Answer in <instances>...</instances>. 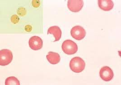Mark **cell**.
I'll return each mask as SVG.
<instances>
[{
  "mask_svg": "<svg viewBox=\"0 0 121 85\" xmlns=\"http://www.w3.org/2000/svg\"><path fill=\"white\" fill-rule=\"evenodd\" d=\"M85 67V61L79 57L73 58L70 62V67L71 71L74 72H81L84 70Z\"/></svg>",
  "mask_w": 121,
  "mask_h": 85,
  "instance_id": "6da1fadb",
  "label": "cell"
},
{
  "mask_svg": "<svg viewBox=\"0 0 121 85\" xmlns=\"http://www.w3.org/2000/svg\"><path fill=\"white\" fill-rule=\"evenodd\" d=\"M62 51L68 55H72L76 54L78 50V46L76 43L71 40H66L62 45Z\"/></svg>",
  "mask_w": 121,
  "mask_h": 85,
  "instance_id": "7a4b0ae2",
  "label": "cell"
},
{
  "mask_svg": "<svg viewBox=\"0 0 121 85\" xmlns=\"http://www.w3.org/2000/svg\"><path fill=\"white\" fill-rule=\"evenodd\" d=\"M13 54L11 51L8 49H2L0 51V65L6 66L12 62Z\"/></svg>",
  "mask_w": 121,
  "mask_h": 85,
  "instance_id": "3957f363",
  "label": "cell"
},
{
  "mask_svg": "<svg viewBox=\"0 0 121 85\" xmlns=\"http://www.w3.org/2000/svg\"><path fill=\"white\" fill-rule=\"evenodd\" d=\"M71 36L77 40L83 39L86 35L85 30L81 26L77 25L73 27L71 31Z\"/></svg>",
  "mask_w": 121,
  "mask_h": 85,
  "instance_id": "277c9868",
  "label": "cell"
},
{
  "mask_svg": "<svg viewBox=\"0 0 121 85\" xmlns=\"http://www.w3.org/2000/svg\"><path fill=\"white\" fill-rule=\"evenodd\" d=\"M99 75L103 81H109L113 78L114 74L111 68L108 66H105L101 68L99 71Z\"/></svg>",
  "mask_w": 121,
  "mask_h": 85,
  "instance_id": "5b68a950",
  "label": "cell"
},
{
  "mask_svg": "<svg viewBox=\"0 0 121 85\" xmlns=\"http://www.w3.org/2000/svg\"><path fill=\"white\" fill-rule=\"evenodd\" d=\"M84 2L82 0H69L68 1L67 7L69 10L73 12H78L82 9Z\"/></svg>",
  "mask_w": 121,
  "mask_h": 85,
  "instance_id": "8992f818",
  "label": "cell"
},
{
  "mask_svg": "<svg viewBox=\"0 0 121 85\" xmlns=\"http://www.w3.org/2000/svg\"><path fill=\"white\" fill-rule=\"evenodd\" d=\"M29 45L32 50H39L43 47V42L39 36H34L30 38L29 41Z\"/></svg>",
  "mask_w": 121,
  "mask_h": 85,
  "instance_id": "52a82bcc",
  "label": "cell"
},
{
  "mask_svg": "<svg viewBox=\"0 0 121 85\" xmlns=\"http://www.w3.org/2000/svg\"><path fill=\"white\" fill-rule=\"evenodd\" d=\"M98 3L101 10L105 11L111 10L114 6V3L111 0H99Z\"/></svg>",
  "mask_w": 121,
  "mask_h": 85,
  "instance_id": "ba28073f",
  "label": "cell"
},
{
  "mask_svg": "<svg viewBox=\"0 0 121 85\" xmlns=\"http://www.w3.org/2000/svg\"><path fill=\"white\" fill-rule=\"evenodd\" d=\"M48 34L53 35L55 39V40L54 42H56L60 40L61 36V31L59 27L57 26H53L51 27L48 29Z\"/></svg>",
  "mask_w": 121,
  "mask_h": 85,
  "instance_id": "9c48e42d",
  "label": "cell"
},
{
  "mask_svg": "<svg viewBox=\"0 0 121 85\" xmlns=\"http://www.w3.org/2000/svg\"><path fill=\"white\" fill-rule=\"evenodd\" d=\"M46 58L49 63L52 64H56L58 63L60 60V56L57 53L50 52H48Z\"/></svg>",
  "mask_w": 121,
  "mask_h": 85,
  "instance_id": "30bf717a",
  "label": "cell"
},
{
  "mask_svg": "<svg viewBox=\"0 0 121 85\" xmlns=\"http://www.w3.org/2000/svg\"><path fill=\"white\" fill-rule=\"evenodd\" d=\"M5 85H20V81L15 76L8 77L5 81Z\"/></svg>",
  "mask_w": 121,
  "mask_h": 85,
  "instance_id": "8fae6325",
  "label": "cell"
},
{
  "mask_svg": "<svg viewBox=\"0 0 121 85\" xmlns=\"http://www.w3.org/2000/svg\"><path fill=\"white\" fill-rule=\"evenodd\" d=\"M19 17L16 15H14L11 17V21L12 23L14 24L18 23L19 21Z\"/></svg>",
  "mask_w": 121,
  "mask_h": 85,
  "instance_id": "7c38bea8",
  "label": "cell"
},
{
  "mask_svg": "<svg viewBox=\"0 0 121 85\" xmlns=\"http://www.w3.org/2000/svg\"><path fill=\"white\" fill-rule=\"evenodd\" d=\"M17 13L20 16H24L25 15L26 13V10L25 8L21 7L18 9V10L17 11Z\"/></svg>",
  "mask_w": 121,
  "mask_h": 85,
  "instance_id": "4fadbf2b",
  "label": "cell"
},
{
  "mask_svg": "<svg viewBox=\"0 0 121 85\" xmlns=\"http://www.w3.org/2000/svg\"><path fill=\"white\" fill-rule=\"evenodd\" d=\"M32 4L34 7L37 8L39 7L40 5V1L39 0H33L32 2Z\"/></svg>",
  "mask_w": 121,
  "mask_h": 85,
  "instance_id": "5bb4252c",
  "label": "cell"
},
{
  "mask_svg": "<svg viewBox=\"0 0 121 85\" xmlns=\"http://www.w3.org/2000/svg\"><path fill=\"white\" fill-rule=\"evenodd\" d=\"M25 30L27 32H30L32 30V27L30 25H26L25 27Z\"/></svg>",
  "mask_w": 121,
  "mask_h": 85,
  "instance_id": "9a60e30c",
  "label": "cell"
}]
</instances>
